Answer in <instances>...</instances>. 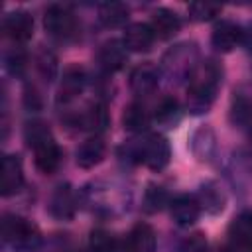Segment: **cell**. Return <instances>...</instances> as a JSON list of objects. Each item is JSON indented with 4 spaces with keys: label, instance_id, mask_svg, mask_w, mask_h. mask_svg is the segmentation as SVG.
<instances>
[{
    "label": "cell",
    "instance_id": "6da1fadb",
    "mask_svg": "<svg viewBox=\"0 0 252 252\" xmlns=\"http://www.w3.org/2000/svg\"><path fill=\"white\" fill-rule=\"evenodd\" d=\"M26 136H28L30 148L33 150L35 167L41 173H53L61 163V150L53 140V136L49 134L47 126L41 122H33L28 126Z\"/></svg>",
    "mask_w": 252,
    "mask_h": 252
},
{
    "label": "cell",
    "instance_id": "7a4b0ae2",
    "mask_svg": "<svg viewBox=\"0 0 252 252\" xmlns=\"http://www.w3.org/2000/svg\"><path fill=\"white\" fill-rule=\"evenodd\" d=\"M219 79H220V71L211 61L199 65L191 73V81L187 87V102L193 108H197V112L211 104L215 91H217V85H219Z\"/></svg>",
    "mask_w": 252,
    "mask_h": 252
},
{
    "label": "cell",
    "instance_id": "3957f363",
    "mask_svg": "<svg viewBox=\"0 0 252 252\" xmlns=\"http://www.w3.org/2000/svg\"><path fill=\"white\" fill-rule=\"evenodd\" d=\"M2 234L10 244L20 246V248H33L39 242L37 226L32 220H28L24 217H16V215H4Z\"/></svg>",
    "mask_w": 252,
    "mask_h": 252
},
{
    "label": "cell",
    "instance_id": "277c9868",
    "mask_svg": "<svg viewBox=\"0 0 252 252\" xmlns=\"http://www.w3.org/2000/svg\"><path fill=\"white\" fill-rule=\"evenodd\" d=\"M43 26L53 37H59V39H69L77 33V18L63 4H53L45 10Z\"/></svg>",
    "mask_w": 252,
    "mask_h": 252
},
{
    "label": "cell",
    "instance_id": "5b68a950",
    "mask_svg": "<svg viewBox=\"0 0 252 252\" xmlns=\"http://www.w3.org/2000/svg\"><path fill=\"white\" fill-rule=\"evenodd\" d=\"M140 159L152 167V169H161L167 165L169 161V144L163 136H150L144 140V144L140 146Z\"/></svg>",
    "mask_w": 252,
    "mask_h": 252
},
{
    "label": "cell",
    "instance_id": "8992f818",
    "mask_svg": "<svg viewBox=\"0 0 252 252\" xmlns=\"http://www.w3.org/2000/svg\"><path fill=\"white\" fill-rule=\"evenodd\" d=\"M24 185V169L18 156H4L0 165V189L4 197L18 193Z\"/></svg>",
    "mask_w": 252,
    "mask_h": 252
},
{
    "label": "cell",
    "instance_id": "52a82bcc",
    "mask_svg": "<svg viewBox=\"0 0 252 252\" xmlns=\"http://www.w3.org/2000/svg\"><path fill=\"white\" fill-rule=\"evenodd\" d=\"M122 252H156V232L148 222H138L122 240Z\"/></svg>",
    "mask_w": 252,
    "mask_h": 252
},
{
    "label": "cell",
    "instance_id": "ba28073f",
    "mask_svg": "<svg viewBox=\"0 0 252 252\" xmlns=\"http://www.w3.org/2000/svg\"><path fill=\"white\" fill-rule=\"evenodd\" d=\"M4 33L16 43L28 41L33 33V18L24 10L8 14L4 18Z\"/></svg>",
    "mask_w": 252,
    "mask_h": 252
},
{
    "label": "cell",
    "instance_id": "9c48e42d",
    "mask_svg": "<svg viewBox=\"0 0 252 252\" xmlns=\"http://www.w3.org/2000/svg\"><path fill=\"white\" fill-rule=\"evenodd\" d=\"M154 39H156V33L150 28V24L136 22V24H130L126 28L122 43L126 45V49L140 53V51H148L154 45Z\"/></svg>",
    "mask_w": 252,
    "mask_h": 252
},
{
    "label": "cell",
    "instance_id": "30bf717a",
    "mask_svg": "<svg viewBox=\"0 0 252 252\" xmlns=\"http://www.w3.org/2000/svg\"><path fill=\"white\" fill-rule=\"evenodd\" d=\"M106 154V146L98 136L87 138L85 142H81V146L77 148V165L83 169H91L94 165H98L102 161Z\"/></svg>",
    "mask_w": 252,
    "mask_h": 252
},
{
    "label": "cell",
    "instance_id": "8fae6325",
    "mask_svg": "<svg viewBox=\"0 0 252 252\" xmlns=\"http://www.w3.org/2000/svg\"><path fill=\"white\" fill-rule=\"evenodd\" d=\"M199 213H201V205L195 197L179 195L171 201V219L179 226H189L191 222H195L199 219Z\"/></svg>",
    "mask_w": 252,
    "mask_h": 252
},
{
    "label": "cell",
    "instance_id": "7c38bea8",
    "mask_svg": "<svg viewBox=\"0 0 252 252\" xmlns=\"http://www.w3.org/2000/svg\"><path fill=\"white\" fill-rule=\"evenodd\" d=\"M87 83V73L81 65H69L63 71V79H61V87H59V98L63 100H71L75 96L81 94V91L85 89Z\"/></svg>",
    "mask_w": 252,
    "mask_h": 252
},
{
    "label": "cell",
    "instance_id": "4fadbf2b",
    "mask_svg": "<svg viewBox=\"0 0 252 252\" xmlns=\"http://www.w3.org/2000/svg\"><path fill=\"white\" fill-rule=\"evenodd\" d=\"M158 69L150 63H142L130 75V89L136 94H152L158 87Z\"/></svg>",
    "mask_w": 252,
    "mask_h": 252
},
{
    "label": "cell",
    "instance_id": "5bb4252c",
    "mask_svg": "<svg viewBox=\"0 0 252 252\" xmlns=\"http://www.w3.org/2000/svg\"><path fill=\"white\" fill-rule=\"evenodd\" d=\"M126 51L128 49H126V45L122 41L110 39V41L100 45V49H98V63L106 71H118L126 63Z\"/></svg>",
    "mask_w": 252,
    "mask_h": 252
},
{
    "label": "cell",
    "instance_id": "9a60e30c",
    "mask_svg": "<svg viewBox=\"0 0 252 252\" xmlns=\"http://www.w3.org/2000/svg\"><path fill=\"white\" fill-rule=\"evenodd\" d=\"M150 28L154 30V33L158 37H163L165 39V37H171V35H175L179 32L181 22H179V16L175 12H171L167 8H159V10L154 12Z\"/></svg>",
    "mask_w": 252,
    "mask_h": 252
},
{
    "label": "cell",
    "instance_id": "2e32d148",
    "mask_svg": "<svg viewBox=\"0 0 252 252\" xmlns=\"http://www.w3.org/2000/svg\"><path fill=\"white\" fill-rule=\"evenodd\" d=\"M240 37H242V32H240V28L236 24H232V22H220V24L215 26L211 39H213V45L217 49L230 51V49L236 47V43L240 41Z\"/></svg>",
    "mask_w": 252,
    "mask_h": 252
},
{
    "label": "cell",
    "instance_id": "e0dca14e",
    "mask_svg": "<svg viewBox=\"0 0 252 252\" xmlns=\"http://www.w3.org/2000/svg\"><path fill=\"white\" fill-rule=\"evenodd\" d=\"M128 6L122 2H104L98 8V20L106 28H118L124 26L128 20Z\"/></svg>",
    "mask_w": 252,
    "mask_h": 252
},
{
    "label": "cell",
    "instance_id": "ac0fdd59",
    "mask_svg": "<svg viewBox=\"0 0 252 252\" xmlns=\"http://www.w3.org/2000/svg\"><path fill=\"white\" fill-rule=\"evenodd\" d=\"M150 114L142 102H130L122 112V124L130 132H140L148 126Z\"/></svg>",
    "mask_w": 252,
    "mask_h": 252
},
{
    "label": "cell",
    "instance_id": "d6986e66",
    "mask_svg": "<svg viewBox=\"0 0 252 252\" xmlns=\"http://www.w3.org/2000/svg\"><path fill=\"white\" fill-rule=\"evenodd\" d=\"M228 234H230L232 242H236L240 246H252V213L246 211V213L238 215L232 220Z\"/></svg>",
    "mask_w": 252,
    "mask_h": 252
},
{
    "label": "cell",
    "instance_id": "ffe728a7",
    "mask_svg": "<svg viewBox=\"0 0 252 252\" xmlns=\"http://www.w3.org/2000/svg\"><path fill=\"white\" fill-rule=\"evenodd\" d=\"M81 126L93 132H102L108 124V112H106V104L104 102H94L89 110H85V114L79 118Z\"/></svg>",
    "mask_w": 252,
    "mask_h": 252
},
{
    "label": "cell",
    "instance_id": "44dd1931",
    "mask_svg": "<svg viewBox=\"0 0 252 252\" xmlns=\"http://www.w3.org/2000/svg\"><path fill=\"white\" fill-rule=\"evenodd\" d=\"M75 211V205H73V195L69 193L67 187H59V191L53 195L51 199V213L59 219H67L71 217Z\"/></svg>",
    "mask_w": 252,
    "mask_h": 252
},
{
    "label": "cell",
    "instance_id": "7402d4cb",
    "mask_svg": "<svg viewBox=\"0 0 252 252\" xmlns=\"http://www.w3.org/2000/svg\"><path fill=\"white\" fill-rule=\"evenodd\" d=\"M35 67L39 71L41 77H45L47 81H51L55 75H57V57L47 51V49H41L35 57Z\"/></svg>",
    "mask_w": 252,
    "mask_h": 252
},
{
    "label": "cell",
    "instance_id": "603a6c76",
    "mask_svg": "<svg viewBox=\"0 0 252 252\" xmlns=\"http://www.w3.org/2000/svg\"><path fill=\"white\" fill-rule=\"evenodd\" d=\"M89 246H91L93 252H112L114 250V240H112V236L106 230L98 228V230L91 232Z\"/></svg>",
    "mask_w": 252,
    "mask_h": 252
},
{
    "label": "cell",
    "instance_id": "cb8c5ba5",
    "mask_svg": "<svg viewBox=\"0 0 252 252\" xmlns=\"http://www.w3.org/2000/svg\"><path fill=\"white\" fill-rule=\"evenodd\" d=\"M219 12H220V6L211 4V2H195V4L189 6V14H191L193 20H197V22L211 20V18H215Z\"/></svg>",
    "mask_w": 252,
    "mask_h": 252
},
{
    "label": "cell",
    "instance_id": "d4e9b609",
    "mask_svg": "<svg viewBox=\"0 0 252 252\" xmlns=\"http://www.w3.org/2000/svg\"><path fill=\"white\" fill-rule=\"evenodd\" d=\"M177 112V100L173 96H161L156 104V110H154V116L158 120H167L171 118L173 114Z\"/></svg>",
    "mask_w": 252,
    "mask_h": 252
},
{
    "label": "cell",
    "instance_id": "484cf974",
    "mask_svg": "<svg viewBox=\"0 0 252 252\" xmlns=\"http://www.w3.org/2000/svg\"><path fill=\"white\" fill-rule=\"evenodd\" d=\"M179 252H207V240H205V236L201 232H195V234L187 236L181 242Z\"/></svg>",
    "mask_w": 252,
    "mask_h": 252
},
{
    "label": "cell",
    "instance_id": "4316f807",
    "mask_svg": "<svg viewBox=\"0 0 252 252\" xmlns=\"http://www.w3.org/2000/svg\"><path fill=\"white\" fill-rule=\"evenodd\" d=\"M163 203H165V193H163V189H159V187H150L148 193H146V205H152L150 211L161 209Z\"/></svg>",
    "mask_w": 252,
    "mask_h": 252
},
{
    "label": "cell",
    "instance_id": "83f0119b",
    "mask_svg": "<svg viewBox=\"0 0 252 252\" xmlns=\"http://www.w3.org/2000/svg\"><path fill=\"white\" fill-rule=\"evenodd\" d=\"M8 65H10V69H12L14 73H20V71L24 69V65H26V55H24L20 49L12 51L10 57H8Z\"/></svg>",
    "mask_w": 252,
    "mask_h": 252
}]
</instances>
